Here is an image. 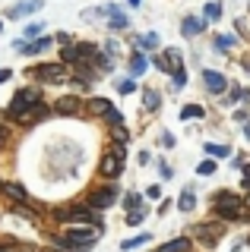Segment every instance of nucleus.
<instances>
[{
    "label": "nucleus",
    "instance_id": "nucleus-15",
    "mask_svg": "<svg viewBox=\"0 0 250 252\" xmlns=\"http://www.w3.org/2000/svg\"><path fill=\"white\" fill-rule=\"evenodd\" d=\"M177 208H181V211H193V208H197V195H193V189H184V192H181Z\"/></svg>",
    "mask_w": 250,
    "mask_h": 252
},
{
    "label": "nucleus",
    "instance_id": "nucleus-8",
    "mask_svg": "<svg viewBox=\"0 0 250 252\" xmlns=\"http://www.w3.org/2000/svg\"><path fill=\"white\" fill-rule=\"evenodd\" d=\"M203 82H206V89L212 92V94L228 92V79H225L222 73H215V69H206V73H203Z\"/></svg>",
    "mask_w": 250,
    "mask_h": 252
},
{
    "label": "nucleus",
    "instance_id": "nucleus-35",
    "mask_svg": "<svg viewBox=\"0 0 250 252\" xmlns=\"http://www.w3.org/2000/svg\"><path fill=\"white\" fill-rule=\"evenodd\" d=\"M155 66H159L162 73H171V60L168 57H155Z\"/></svg>",
    "mask_w": 250,
    "mask_h": 252
},
{
    "label": "nucleus",
    "instance_id": "nucleus-37",
    "mask_svg": "<svg viewBox=\"0 0 250 252\" xmlns=\"http://www.w3.org/2000/svg\"><path fill=\"white\" fill-rule=\"evenodd\" d=\"M234 26H238V35H250V29H247V22H244V19H238Z\"/></svg>",
    "mask_w": 250,
    "mask_h": 252
},
{
    "label": "nucleus",
    "instance_id": "nucleus-46",
    "mask_svg": "<svg viewBox=\"0 0 250 252\" xmlns=\"http://www.w3.org/2000/svg\"><path fill=\"white\" fill-rule=\"evenodd\" d=\"M0 32H3V22H0Z\"/></svg>",
    "mask_w": 250,
    "mask_h": 252
},
{
    "label": "nucleus",
    "instance_id": "nucleus-38",
    "mask_svg": "<svg viewBox=\"0 0 250 252\" xmlns=\"http://www.w3.org/2000/svg\"><path fill=\"white\" fill-rule=\"evenodd\" d=\"M159 170H162V180H171V167H168V164H159Z\"/></svg>",
    "mask_w": 250,
    "mask_h": 252
},
{
    "label": "nucleus",
    "instance_id": "nucleus-21",
    "mask_svg": "<svg viewBox=\"0 0 250 252\" xmlns=\"http://www.w3.org/2000/svg\"><path fill=\"white\" fill-rule=\"evenodd\" d=\"M42 32H44V22H29V26H26V35H22V38H26V41H32V38H38Z\"/></svg>",
    "mask_w": 250,
    "mask_h": 252
},
{
    "label": "nucleus",
    "instance_id": "nucleus-41",
    "mask_svg": "<svg viewBox=\"0 0 250 252\" xmlns=\"http://www.w3.org/2000/svg\"><path fill=\"white\" fill-rule=\"evenodd\" d=\"M241 202H244V208H250V192L244 195V199H241Z\"/></svg>",
    "mask_w": 250,
    "mask_h": 252
},
{
    "label": "nucleus",
    "instance_id": "nucleus-1",
    "mask_svg": "<svg viewBox=\"0 0 250 252\" xmlns=\"http://www.w3.org/2000/svg\"><path fill=\"white\" fill-rule=\"evenodd\" d=\"M98 236H101V230H98V227H92V224L70 227V230L64 233V246L67 249H85V246H95Z\"/></svg>",
    "mask_w": 250,
    "mask_h": 252
},
{
    "label": "nucleus",
    "instance_id": "nucleus-13",
    "mask_svg": "<svg viewBox=\"0 0 250 252\" xmlns=\"http://www.w3.org/2000/svg\"><path fill=\"white\" fill-rule=\"evenodd\" d=\"M159 252H190V236H177V240L159 246Z\"/></svg>",
    "mask_w": 250,
    "mask_h": 252
},
{
    "label": "nucleus",
    "instance_id": "nucleus-2",
    "mask_svg": "<svg viewBox=\"0 0 250 252\" xmlns=\"http://www.w3.org/2000/svg\"><path fill=\"white\" fill-rule=\"evenodd\" d=\"M215 215L218 218H244V202H241V195L228 192V189L215 192Z\"/></svg>",
    "mask_w": 250,
    "mask_h": 252
},
{
    "label": "nucleus",
    "instance_id": "nucleus-25",
    "mask_svg": "<svg viewBox=\"0 0 250 252\" xmlns=\"http://www.w3.org/2000/svg\"><path fill=\"white\" fill-rule=\"evenodd\" d=\"M228 47H234V38H231V35H218V38H215V51H218V54L228 51Z\"/></svg>",
    "mask_w": 250,
    "mask_h": 252
},
{
    "label": "nucleus",
    "instance_id": "nucleus-11",
    "mask_svg": "<svg viewBox=\"0 0 250 252\" xmlns=\"http://www.w3.org/2000/svg\"><path fill=\"white\" fill-rule=\"evenodd\" d=\"M54 110H57V114H64V117H73L76 110H80V98H76V94H64V98H57Z\"/></svg>",
    "mask_w": 250,
    "mask_h": 252
},
{
    "label": "nucleus",
    "instance_id": "nucleus-27",
    "mask_svg": "<svg viewBox=\"0 0 250 252\" xmlns=\"http://www.w3.org/2000/svg\"><path fill=\"white\" fill-rule=\"evenodd\" d=\"M121 205H124V208H130V211H136V208H139V195H136V192H127Z\"/></svg>",
    "mask_w": 250,
    "mask_h": 252
},
{
    "label": "nucleus",
    "instance_id": "nucleus-7",
    "mask_svg": "<svg viewBox=\"0 0 250 252\" xmlns=\"http://www.w3.org/2000/svg\"><path fill=\"white\" fill-rule=\"evenodd\" d=\"M42 6H44V0H22V3L10 6V10H6V16H10V19H22V16H32V13H38Z\"/></svg>",
    "mask_w": 250,
    "mask_h": 252
},
{
    "label": "nucleus",
    "instance_id": "nucleus-33",
    "mask_svg": "<svg viewBox=\"0 0 250 252\" xmlns=\"http://www.w3.org/2000/svg\"><path fill=\"white\" fill-rule=\"evenodd\" d=\"M143 218H146V211H143V208H136V211H130V215H127V224H139Z\"/></svg>",
    "mask_w": 250,
    "mask_h": 252
},
{
    "label": "nucleus",
    "instance_id": "nucleus-20",
    "mask_svg": "<svg viewBox=\"0 0 250 252\" xmlns=\"http://www.w3.org/2000/svg\"><path fill=\"white\" fill-rule=\"evenodd\" d=\"M76 60H80L76 44H64V51H60V63H76Z\"/></svg>",
    "mask_w": 250,
    "mask_h": 252
},
{
    "label": "nucleus",
    "instance_id": "nucleus-43",
    "mask_svg": "<svg viewBox=\"0 0 250 252\" xmlns=\"http://www.w3.org/2000/svg\"><path fill=\"white\" fill-rule=\"evenodd\" d=\"M127 3H130V6H139V0H127Z\"/></svg>",
    "mask_w": 250,
    "mask_h": 252
},
{
    "label": "nucleus",
    "instance_id": "nucleus-9",
    "mask_svg": "<svg viewBox=\"0 0 250 252\" xmlns=\"http://www.w3.org/2000/svg\"><path fill=\"white\" fill-rule=\"evenodd\" d=\"M51 44H54V38H51V35H38V38H32V41H26L22 54H26V57H35V54H44Z\"/></svg>",
    "mask_w": 250,
    "mask_h": 252
},
{
    "label": "nucleus",
    "instance_id": "nucleus-45",
    "mask_svg": "<svg viewBox=\"0 0 250 252\" xmlns=\"http://www.w3.org/2000/svg\"><path fill=\"white\" fill-rule=\"evenodd\" d=\"M0 192H3V180H0Z\"/></svg>",
    "mask_w": 250,
    "mask_h": 252
},
{
    "label": "nucleus",
    "instance_id": "nucleus-44",
    "mask_svg": "<svg viewBox=\"0 0 250 252\" xmlns=\"http://www.w3.org/2000/svg\"><path fill=\"white\" fill-rule=\"evenodd\" d=\"M0 252H13V249H3V246H0Z\"/></svg>",
    "mask_w": 250,
    "mask_h": 252
},
{
    "label": "nucleus",
    "instance_id": "nucleus-47",
    "mask_svg": "<svg viewBox=\"0 0 250 252\" xmlns=\"http://www.w3.org/2000/svg\"><path fill=\"white\" fill-rule=\"evenodd\" d=\"M247 246H250V236H247Z\"/></svg>",
    "mask_w": 250,
    "mask_h": 252
},
{
    "label": "nucleus",
    "instance_id": "nucleus-26",
    "mask_svg": "<svg viewBox=\"0 0 250 252\" xmlns=\"http://www.w3.org/2000/svg\"><path fill=\"white\" fill-rule=\"evenodd\" d=\"M111 136H114V139H117V142H121V145H124V142L130 139V132L124 129V123H117V126H111Z\"/></svg>",
    "mask_w": 250,
    "mask_h": 252
},
{
    "label": "nucleus",
    "instance_id": "nucleus-16",
    "mask_svg": "<svg viewBox=\"0 0 250 252\" xmlns=\"http://www.w3.org/2000/svg\"><path fill=\"white\" fill-rule=\"evenodd\" d=\"M89 110H92L95 117H105L108 110H111V101H108V98H92V101H89Z\"/></svg>",
    "mask_w": 250,
    "mask_h": 252
},
{
    "label": "nucleus",
    "instance_id": "nucleus-19",
    "mask_svg": "<svg viewBox=\"0 0 250 252\" xmlns=\"http://www.w3.org/2000/svg\"><path fill=\"white\" fill-rule=\"evenodd\" d=\"M206 155L209 158H228L231 148L228 145H215V142H206Z\"/></svg>",
    "mask_w": 250,
    "mask_h": 252
},
{
    "label": "nucleus",
    "instance_id": "nucleus-14",
    "mask_svg": "<svg viewBox=\"0 0 250 252\" xmlns=\"http://www.w3.org/2000/svg\"><path fill=\"white\" fill-rule=\"evenodd\" d=\"M3 192L10 195V199H16V202H26L29 195H26V186L22 183H3Z\"/></svg>",
    "mask_w": 250,
    "mask_h": 252
},
{
    "label": "nucleus",
    "instance_id": "nucleus-40",
    "mask_svg": "<svg viewBox=\"0 0 250 252\" xmlns=\"http://www.w3.org/2000/svg\"><path fill=\"white\" fill-rule=\"evenodd\" d=\"M13 73H10V69H3V66H0V82H6V79H10Z\"/></svg>",
    "mask_w": 250,
    "mask_h": 252
},
{
    "label": "nucleus",
    "instance_id": "nucleus-29",
    "mask_svg": "<svg viewBox=\"0 0 250 252\" xmlns=\"http://www.w3.org/2000/svg\"><path fill=\"white\" fill-rule=\"evenodd\" d=\"M133 89H136V85H133V79H121V82H117V92H121V94H130Z\"/></svg>",
    "mask_w": 250,
    "mask_h": 252
},
{
    "label": "nucleus",
    "instance_id": "nucleus-10",
    "mask_svg": "<svg viewBox=\"0 0 250 252\" xmlns=\"http://www.w3.org/2000/svg\"><path fill=\"white\" fill-rule=\"evenodd\" d=\"M206 22H209L206 16H187V19H184V29H181V32H184L187 38H193V35H200V32H206Z\"/></svg>",
    "mask_w": 250,
    "mask_h": 252
},
{
    "label": "nucleus",
    "instance_id": "nucleus-23",
    "mask_svg": "<svg viewBox=\"0 0 250 252\" xmlns=\"http://www.w3.org/2000/svg\"><path fill=\"white\" fill-rule=\"evenodd\" d=\"M146 243H149V233L133 236V240H124V243H121V249H136V246H146Z\"/></svg>",
    "mask_w": 250,
    "mask_h": 252
},
{
    "label": "nucleus",
    "instance_id": "nucleus-5",
    "mask_svg": "<svg viewBox=\"0 0 250 252\" xmlns=\"http://www.w3.org/2000/svg\"><path fill=\"white\" fill-rule=\"evenodd\" d=\"M42 101V94H38V89H19L16 94H13V104H10V117H19L22 110H29L32 104H38Z\"/></svg>",
    "mask_w": 250,
    "mask_h": 252
},
{
    "label": "nucleus",
    "instance_id": "nucleus-31",
    "mask_svg": "<svg viewBox=\"0 0 250 252\" xmlns=\"http://www.w3.org/2000/svg\"><path fill=\"white\" fill-rule=\"evenodd\" d=\"M184 82H187V73H184V66H177L174 69V89H184Z\"/></svg>",
    "mask_w": 250,
    "mask_h": 252
},
{
    "label": "nucleus",
    "instance_id": "nucleus-30",
    "mask_svg": "<svg viewBox=\"0 0 250 252\" xmlns=\"http://www.w3.org/2000/svg\"><path fill=\"white\" fill-rule=\"evenodd\" d=\"M139 41H143V47H159V35H155V32H149V35H143Z\"/></svg>",
    "mask_w": 250,
    "mask_h": 252
},
{
    "label": "nucleus",
    "instance_id": "nucleus-17",
    "mask_svg": "<svg viewBox=\"0 0 250 252\" xmlns=\"http://www.w3.org/2000/svg\"><path fill=\"white\" fill-rule=\"evenodd\" d=\"M146 66H149V60H146L143 54H133V60H130V76H143Z\"/></svg>",
    "mask_w": 250,
    "mask_h": 252
},
{
    "label": "nucleus",
    "instance_id": "nucleus-18",
    "mask_svg": "<svg viewBox=\"0 0 250 252\" xmlns=\"http://www.w3.org/2000/svg\"><path fill=\"white\" fill-rule=\"evenodd\" d=\"M159 104H162V101H159V92H155V89H146L143 92V107L146 110H159Z\"/></svg>",
    "mask_w": 250,
    "mask_h": 252
},
{
    "label": "nucleus",
    "instance_id": "nucleus-34",
    "mask_svg": "<svg viewBox=\"0 0 250 252\" xmlns=\"http://www.w3.org/2000/svg\"><path fill=\"white\" fill-rule=\"evenodd\" d=\"M241 186L250 189V164H244V167H241Z\"/></svg>",
    "mask_w": 250,
    "mask_h": 252
},
{
    "label": "nucleus",
    "instance_id": "nucleus-4",
    "mask_svg": "<svg viewBox=\"0 0 250 252\" xmlns=\"http://www.w3.org/2000/svg\"><path fill=\"white\" fill-rule=\"evenodd\" d=\"M124 170V148H108L105 158L98 161V173L101 177H121Z\"/></svg>",
    "mask_w": 250,
    "mask_h": 252
},
{
    "label": "nucleus",
    "instance_id": "nucleus-24",
    "mask_svg": "<svg viewBox=\"0 0 250 252\" xmlns=\"http://www.w3.org/2000/svg\"><path fill=\"white\" fill-rule=\"evenodd\" d=\"M203 16H206V19H222V3H206V10H203Z\"/></svg>",
    "mask_w": 250,
    "mask_h": 252
},
{
    "label": "nucleus",
    "instance_id": "nucleus-3",
    "mask_svg": "<svg viewBox=\"0 0 250 252\" xmlns=\"http://www.w3.org/2000/svg\"><path fill=\"white\" fill-rule=\"evenodd\" d=\"M29 76L42 79V82H48V85H57V82H64V79H67L70 73H67V66H64V63H42V66L29 69Z\"/></svg>",
    "mask_w": 250,
    "mask_h": 252
},
{
    "label": "nucleus",
    "instance_id": "nucleus-42",
    "mask_svg": "<svg viewBox=\"0 0 250 252\" xmlns=\"http://www.w3.org/2000/svg\"><path fill=\"white\" fill-rule=\"evenodd\" d=\"M244 136H247V142H250V123H247V126H244Z\"/></svg>",
    "mask_w": 250,
    "mask_h": 252
},
{
    "label": "nucleus",
    "instance_id": "nucleus-12",
    "mask_svg": "<svg viewBox=\"0 0 250 252\" xmlns=\"http://www.w3.org/2000/svg\"><path fill=\"white\" fill-rule=\"evenodd\" d=\"M42 117H48V107H44V101H38V104H32L29 110L19 114V123H35V120H42Z\"/></svg>",
    "mask_w": 250,
    "mask_h": 252
},
{
    "label": "nucleus",
    "instance_id": "nucleus-36",
    "mask_svg": "<svg viewBox=\"0 0 250 252\" xmlns=\"http://www.w3.org/2000/svg\"><path fill=\"white\" fill-rule=\"evenodd\" d=\"M105 117H108V123H111V126H117V123H124V117H121V114H117V110H114V107H111V110H108V114H105Z\"/></svg>",
    "mask_w": 250,
    "mask_h": 252
},
{
    "label": "nucleus",
    "instance_id": "nucleus-28",
    "mask_svg": "<svg viewBox=\"0 0 250 252\" xmlns=\"http://www.w3.org/2000/svg\"><path fill=\"white\" fill-rule=\"evenodd\" d=\"M212 170H215V161H200L197 164V173H203V177H209Z\"/></svg>",
    "mask_w": 250,
    "mask_h": 252
},
{
    "label": "nucleus",
    "instance_id": "nucleus-39",
    "mask_svg": "<svg viewBox=\"0 0 250 252\" xmlns=\"http://www.w3.org/2000/svg\"><path fill=\"white\" fill-rule=\"evenodd\" d=\"M6 139H10V132H6V129H3V126H0V148H3V145H6Z\"/></svg>",
    "mask_w": 250,
    "mask_h": 252
},
{
    "label": "nucleus",
    "instance_id": "nucleus-6",
    "mask_svg": "<svg viewBox=\"0 0 250 252\" xmlns=\"http://www.w3.org/2000/svg\"><path fill=\"white\" fill-rule=\"evenodd\" d=\"M117 202V189L114 186H105V189H95V192H92L89 195V205H92V208H111V205Z\"/></svg>",
    "mask_w": 250,
    "mask_h": 252
},
{
    "label": "nucleus",
    "instance_id": "nucleus-22",
    "mask_svg": "<svg viewBox=\"0 0 250 252\" xmlns=\"http://www.w3.org/2000/svg\"><path fill=\"white\" fill-rule=\"evenodd\" d=\"M193 117H197V120L203 117V107H200V104H187V107L181 110V120H193Z\"/></svg>",
    "mask_w": 250,
    "mask_h": 252
},
{
    "label": "nucleus",
    "instance_id": "nucleus-32",
    "mask_svg": "<svg viewBox=\"0 0 250 252\" xmlns=\"http://www.w3.org/2000/svg\"><path fill=\"white\" fill-rule=\"evenodd\" d=\"M238 101H241V89H238V85H231V89H228V101H225V104H238Z\"/></svg>",
    "mask_w": 250,
    "mask_h": 252
}]
</instances>
